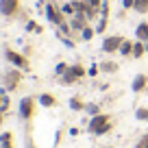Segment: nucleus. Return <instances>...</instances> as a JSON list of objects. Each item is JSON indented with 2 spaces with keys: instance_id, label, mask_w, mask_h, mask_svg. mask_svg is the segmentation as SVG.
I'll use <instances>...</instances> for the list:
<instances>
[{
  "instance_id": "9b49d317",
  "label": "nucleus",
  "mask_w": 148,
  "mask_h": 148,
  "mask_svg": "<svg viewBox=\"0 0 148 148\" xmlns=\"http://www.w3.org/2000/svg\"><path fill=\"white\" fill-rule=\"evenodd\" d=\"M55 96H52V94H42V96H39V105L42 107H55Z\"/></svg>"
},
{
  "instance_id": "20e7f679",
  "label": "nucleus",
  "mask_w": 148,
  "mask_h": 148,
  "mask_svg": "<svg viewBox=\"0 0 148 148\" xmlns=\"http://www.w3.org/2000/svg\"><path fill=\"white\" fill-rule=\"evenodd\" d=\"M122 39L120 35H111V37H107L105 42H102V50L105 52H116V50H120V46H122Z\"/></svg>"
},
{
  "instance_id": "2f4dec72",
  "label": "nucleus",
  "mask_w": 148,
  "mask_h": 148,
  "mask_svg": "<svg viewBox=\"0 0 148 148\" xmlns=\"http://www.w3.org/2000/svg\"><path fill=\"white\" fill-rule=\"evenodd\" d=\"M96 72H98V68H96V65H92V68H89V76H96Z\"/></svg>"
},
{
  "instance_id": "f257e3e1",
  "label": "nucleus",
  "mask_w": 148,
  "mask_h": 148,
  "mask_svg": "<svg viewBox=\"0 0 148 148\" xmlns=\"http://www.w3.org/2000/svg\"><path fill=\"white\" fill-rule=\"evenodd\" d=\"M109 129H111V124H109V116H107V113H98V116H94L92 120H89V124H87V131L92 135H102V133H107Z\"/></svg>"
},
{
  "instance_id": "4468645a",
  "label": "nucleus",
  "mask_w": 148,
  "mask_h": 148,
  "mask_svg": "<svg viewBox=\"0 0 148 148\" xmlns=\"http://www.w3.org/2000/svg\"><path fill=\"white\" fill-rule=\"evenodd\" d=\"M133 9L137 11V13H148V0H135Z\"/></svg>"
},
{
  "instance_id": "1a4fd4ad",
  "label": "nucleus",
  "mask_w": 148,
  "mask_h": 148,
  "mask_svg": "<svg viewBox=\"0 0 148 148\" xmlns=\"http://www.w3.org/2000/svg\"><path fill=\"white\" fill-rule=\"evenodd\" d=\"M135 37H137L139 42H144V44L148 42V22L137 24V28H135Z\"/></svg>"
},
{
  "instance_id": "aec40b11",
  "label": "nucleus",
  "mask_w": 148,
  "mask_h": 148,
  "mask_svg": "<svg viewBox=\"0 0 148 148\" xmlns=\"http://www.w3.org/2000/svg\"><path fill=\"white\" fill-rule=\"evenodd\" d=\"M61 13H68V15H72V13H74V5H72V2L63 5V7H61Z\"/></svg>"
},
{
  "instance_id": "bb28decb",
  "label": "nucleus",
  "mask_w": 148,
  "mask_h": 148,
  "mask_svg": "<svg viewBox=\"0 0 148 148\" xmlns=\"http://www.w3.org/2000/svg\"><path fill=\"white\" fill-rule=\"evenodd\" d=\"M11 137H13V135H11L9 131H7V133H2V135H0V142H11Z\"/></svg>"
},
{
  "instance_id": "5701e85b",
  "label": "nucleus",
  "mask_w": 148,
  "mask_h": 148,
  "mask_svg": "<svg viewBox=\"0 0 148 148\" xmlns=\"http://www.w3.org/2000/svg\"><path fill=\"white\" fill-rule=\"evenodd\" d=\"M85 109H87L89 113H92V116H98V113H100V109H98V105H87V107H85Z\"/></svg>"
},
{
  "instance_id": "393cba45",
  "label": "nucleus",
  "mask_w": 148,
  "mask_h": 148,
  "mask_svg": "<svg viewBox=\"0 0 148 148\" xmlns=\"http://www.w3.org/2000/svg\"><path fill=\"white\" fill-rule=\"evenodd\" d=\"M26 31H37V33H39V31H42V28L37 26L35 22H28V24H26Z\"/></svg>"
},
{
  "instance_id": "cd10ccee",
  "label": "nucleus",
  "mask_w": 148,
  "mask_h": 148,
  "mask_svg": "<svg viewBox=\"0 0 148 148\" xmlns=\"http://www.w3.org/2000/svg\"><path fill=\"white\" fill-rule=\"evenodd\" d=\"M26 148H37V146H35V142H33V137H31V135H26Z\"/></svg>"
},
{
  "instance_id": "4c0bfd02",
  "label": "nucleus",
  "mask_w": 148,
  "mask_h": 148,
  "mask_svg": "<svg viewBox=\"0 0 148 148\" xmlns=\"http://www.w3.org/2000/svg\"><path fill=\"white\" fill-rule=\"evenodd\" d=\"M146 89H148V87H146Z\"/></svg>"
},
{
  "instance_id": "c85d7f7f",
  "label": "nucleus",
  "mask_w": 148,
  "mask_h": 148,
  "mask_svg": "<svg viewBox=\"0 0 148 148\" xmlns=\"http://www.w3.org/2000/svg\"><path fill=\"white\" fill-rule=\"evenodd\" d=\"M137 148H148V135H144V137H142V142H139Z\"/></svg>"
},
{
  "instance_id": "9d476101",
  "label": "nucleus",
  "mask_w": 148,
  "mask_h": 148,
  "mask_svg": "<svg viewBox=\"0 0 148 148\" xmlns=\"http://www.w3.org/2000/svg\"><path fill=\"white\" fill-rule=\"evenodd\" d=\"M144 52H146V44L137 39V42L133 44V57H135V59H139V57H144Z\"/></svg>"
},
{
  "instance_id": "473e14b6",
  "label": "nucleus",
  "mask_w": 148,
  "mask_h": 148,
  "mask_svg": "<svg viewBox=\"0 0 148 148\" xmlns=\"http://www.w3.org/2000/svg\"><path fill=\"white\" fill-rule=\"evenodd\" d=\"M0 148H13V146H11V142H0Z\"/></svg>"
},
{
  "instance_id": "f8f14e48",
  "label": "nucleus",
  "mask_w": 148,
  "mask_h": 148,
  "mask_svg": "<svg viewBox=\"0 0 148 148\" xmlns=\"http://www.w3.org/2000/svg\"><path fill=\"white\" fill-rule=\"evenodd\" d=\"M85 107H87V105H85V102H81V98H76V96L70 98V109H72V111H83Z\"/></svg>"
},
{
  "instance_id": "0eeeda50",
  "label": "nucleus",
  "mask_w": 148,
  "mask_h": 148,
  "mask_svg": "<svg viewBox=\"0 0 148 148\" xmlns=\"http://www.w3.org/2000/svg\"><path fill=\"white\" fill-rule=\"evenodd\" d=\"M20 72L18 70H11V72H7L5 74V85H7V89H15V85L20 83Z\"/></svg>"
},
{
  "instance_id": "7ed1b4c3",
  "label": "nucleus",
  "mask_w": 148,
  "mask_h": 148,
  "mask_svg": "<svg viewBox=\"0 0 148 148\" xmlns=\"http://www.w3.org/2000/svg\"><path fill=\"white\" fill-rule=\"evenodd\" d=\"M5 55H7V61H9V63H13L15 68H20V70H28V61L24 59L22 55H18L15 50L7 48V50H5Z\"/></svg>"
},
{
  "instance_id": "4be33fe9",
  "label": "nucleus",
  "mask_w": 148,
  "mask_h": 148,
  "mask_svg": "<svg viewBox=\"0 0 148 148\" xmlns=\"http://www.w3.org/2000/svg\"><path fill=\"white\" fill-rule=\"evenodd\" d=\"M107 28V15H102V20H100V24L96 26V33H102Z\"/></svg>"
},
{
  "instance_id": "7c9ffc66",
  "label": "nucleus",
  "mask_w": 148,
  "mask_h": 148,
  "mask_svg": "<svg viewBox=\"0 0 148 148\" xmlns=\"http://www.w3.org/2000/svg\"><path fill=\"white\" fill-rule=\"evenodd\" d=\"M87 2H89V7H94V9L100 7V0H87Z\"/></svg>"
},
{
  "instance_id": "6ab92c4d",
  "label": "nucleus",
  "mask_w": 148,
  "mask_h": 148,
  "mask_svg": "<svg viewBox=\"0 0 148 148\" xmlns=\"http://www.w3.org/2000/svg\"><path fill=\"white\" fill-rule=\"evenodd\" d=\"M74 81H76V79H74L72 74H70V70H68V72L63 74V76H61V83H63V85H72Z\"/></svg>"
},
{
  "instance_id": "b1692460",
  "label": "nucleus",
  "mask_w": 148,
  "mask_h": 148,
  "mask_svg": "<svg viewBox=\"0 0 148 148\" xmlns=\"http://www.w3.org/2000/svg\"><path fill=\"white\" fill-rule=\"evenodd\" d=\"M55 72H57V74H61V76H63V74L68 72V65H65V63H59V65H57V68H55Z\"/></svg>"
},
{
  "instance_id": "412c9836",
  "label": "nucleus",
  "mask_w": 148,
  "mask_h": 148,
  "mask_svg": "<svg viewBox=\"0 0 148 148\" xmlns=\"http://www.w3.org/2000/svg\"><path fill=\"white\" fill-rule=\"evenodd\" d=\"M92 37H94V31H92V28H87V26H85V28H83V39H85V42H89Z\"/></svg>"
},
{
  "instance_id": "6e6552de",
  "label": "nucleus",
  "mask_w": 148,
  "mask_h": 148,
  "mask_svg": "<svg viewBox=\"0 0 148 148\" xmlns=\"http://www.w3.org/2000/svg\"><path fill=\"white\" fill-rule=\"evenodd\" d=\"M46 18L50 20V22L59 24V26L63 24V18H61V13H59V11L55 9V5H48V7H46Z\"/></svg>"
},
{
  "instance_id": "c9c22d12",
  "label": "nucleus",
  "mask_w": 148,
  "mask_h": 148,
  "mask_svg": "<svg viewBox=\"0 0 148 148\" xmlns=\"http://www.w3.org/2000/svg\"><path fill=\"white\" fill-rule=\"evenodd\" d=\"M105 148H111V146H105Z\"/></svg>"
},
{
  "instance_id": "dca6fc26",
  "label": "nucleus",
  "mask_w": 148,
  "mask_h": 148,
  "mask_svg": "<svg viewBox=\"0 0 148 148\" xmlns=\"http://www.w3.org/2000/svg\"><path fill=\"white\" fill-rule=\"evenodd\" d=\"M135 118L142 120V122H148V109H146V107H139V109L135 111Z\"/></svg>"
},
{
  "instance_id": "e433bc0d",
  "label": "nucleus",
  "mask_w": 148,
  "mask_h": 148,
  "mask_svg": "<svg viewBox=\"0 0 148 148\" xmlns=\"http://www.w3.org/2000/svg\"><path fill=\"white\" fill-rule=\"evenodd\" d=\"M105 2H107V0H105Z\"/></svg>"
},
{
  "instance_id": "a211bd4d",
  "label": "nucleus",
  "mask_w": 148,
  "mask_h": 148,
  "mask_svg": "<svg viewBox=\"0 0 148 148\" xmlns=\"http://www.w3.org/2000/svg\"><path fill=\"white\" fill-rule=\"evenodd\" d=\"M72 28H85V18H83V13H79L76 18L72 20Z\"/></svg>"
},
{
  "instance_id": "72a5a7b5",
  "label": "nucleus",
  "mask_w": 148,
  "mask_h": 148,
  "mask_svg": "<svg viewBox=\"0 0 148 148\" xmlns=\"http://www.w3.org/2000/svg\"><path fill=\"white\" fill-rule=\"evenodd\" d=\"M2 100H5V89H0V105H2Z\"/></svg>"
},
{
  "instance_id": "2eb2a0df",
  "label": "nucleus",
  "mask_w": 148,
  "mask_h": 148,
  "mask_svg": "<svg viewBox=\"0 0 148 148\" xmlns=\"http://www.w3.org/2000/svg\"><path fill=\"white\" fill-rule=\"evenodd\" d=\"M100 70H102V72H116V70H118V63H113V61H102V63H100Z\"/></svg>"
},
{
  "instance_id": "f3484780",
  "label": "nucleus",
  "mask_w": 148,
  "mask_h": 148,
  "mask_svg": "<svg viewBox=\"0 0 148 148\" xmlns=\"http://www.w3.org/2000/svg\"><path fill=\"white\" fill-rule=\"evenodd\" d=\"M120 52H122L124 57L133 55V44H131V42H122V46H120Z\"/></svg>"
},
{
  "instance_id": "a878e982",
  "label": "nucleus",
  "mask_w": 148,
  "mask_h": 148,
  "mask_svg": "<svg viewBox=\"0 0 148 148\" xmlns=\"http://www.w3.org/2000/svg\"><path fill=\"white\" fill-rule=\"evenodd\" d=\"M133 5H135V0H122V7H124V9H133Z\"/></svg>"
},
{
  "instance_id": "39448f33",
  "label": "nucleus",
  "mask_w": 148,
  "mask_h": 148,
  "mask_svg": "<svg viewBox=\"0 0 148 148\" xmlns=\"http://www.w3.org/2000/svg\"><path fill=\"white\" fill-rule=\"evenodd\" d=\"M18 11V0H0V13L2 15H13Z\"/></svg>"
},
{
  "instance_id": "f03ea898",
  "label": "nucleus",
  "mask_w": 148,
  "mask_h": 148,
  "mask_svg": "<svg viewBox=\"0 0 148 148\" xmlns=\"http://www.w3.org/2000/svg\"><path fill=\"white\" fill-rule=\"evenodd\" d=\"M33 107H35L33 96H24L22 100H20L18 113H20V118H22V120H31V118H33Z\"/></svg>"
},
{
  "instance_id": "423d86ee",
  "label": "nucleus",
  "mask_w": 148,
  "mask_h": 148,
  "mask_svg": "<svg viewBox=\"0 0 148 148\" xmlns=\"http://www.w3.org/2000/svg\"><path fill=\"white\" fill-rule=\"evenodd\" d=\"M146 87H148V76H146V74H137V76L133 79V83H131V89H133L135 94L144 92Z\"/></svg>"
},
{
  "instance_id": "c756f323",
  "label": "nucleus",
  "mask_w": 148,
  "mask_h": 148,
  "mask_svg": "<svg viewBox=\"0 0 148 148\" xmlns=\"http://www.w3.org/2000/svg\"><path fill=\"white\" fill-rule=\"evenodd\" d=\"M7 107H9V98L5 96V100H2V105H0V111H7Z\"/></svg>"
},
{
  "instance_id": "ddd939ff",
  "label": "nucleus",
  "mask_w": 148,
  "mask_h": 148,
  "mask_svg": "<svg viewBox=\"0 0 148 148\" xmlns=\"http://www.w3.org/2000/svg\"><path fill=\"white\" fill-rule=\"evenodd\" d=\"M70 74H72L74 79H81V76H85V68L83 65H70Z\"/></svg>"
},
{
  "instance_id": "f704fd0d",
  "label": "nucleus",
  "mask_w": 148,
  "mask_h": 148,
  "mask_svg": "<svg viewBox=\"0 0 148 148\" xmlns=\"http://www.w3.org/2000/svg\"><path fill=\"white\" fill-rule=\"evenodd\" d=\"M146 52H148V42H146Z\"/></svg>"
}]
</instances>
